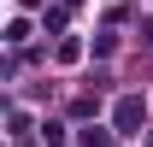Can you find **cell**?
<instances>
[{"mask_svg": "<svg viewBox=\"0 0 153 147\" xmlns=\"http://www.w3.org/2000/svg\"><path fill=\"white\" fill-rule=\"evenodd\" d=\"M141 118H147V100H135V94H124L112 112V129L118 135H141Z\"/></svg>", "mask_w": 153, "mask_h": 147, "instance_id": "obj_1", "label": "cell"}, {"mask_svg": "<svg viewBox=\"0 0 153 147\" xmlns=\"http://www.w3.org/2000/svg\"><path fill=\"white\" fill-rule=\"evenodd\" d=\"M6 41H12V47H24V41H30V24L12 18V24H6Z\"/></svg>", "mask_w": 153, "mask_h": 147, "instance_id": "obj_2", "label": "cell"}, {"mask_svg": "<svg viewBox=\"0 0 153 147\" xmlns=\"http://www.w3.org/2000/svg\"><path fill=\"white\" fill-rule=\"evenodd\" d=\"M147 41H153V18H147Z\"/></svg>", "mask_w": 153, "mask_h": 147, "instance_id": "obj_4", "label": "cell"}, {"mask_svg": "<svg viewBox=\"0 0 153 147\" xmlns=\"http://www.w3.org/2000/svg\"><path fill=\"white\" fill-rule=\"evenodd\" d=\"M76 147H118V141L106 135V129H82V141H76Z\"/></svg>", "mask_w": 153, "mask_h": 147, "instance_id": "obj_3", "label": "cell"}]
</instances>
